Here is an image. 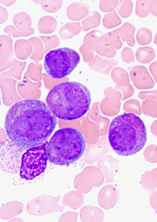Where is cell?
Wrapping results in <instances>:
<instances>
[{
  "mask_svg": "<svg viewBox=\"0 0 157 222\" xmlns=\"http://www.w3.org/2000/svg\"><path fill=\"white\" fill-rule=\"evenodd\" d=\"M141 108L145 115L157 117V101L155 100L150 98L146 99L142 103Z\"/></svg>",
  "mask_w": 157,
  "mask_h": 222,
  "instance_id": "obj_17",
  "label": "cell"
},
{
  "mask_svg": "<svg viewBox=\"0 0 157 222\" xmlns=\"http://www.w3.org/2000/svg\"><path fill=\"white\" fill-rule=\"evenodd\" d=\"M48 142L31 148L22 155L20 176L22 178L31 180L40 175L45 169L48 157L46 147Z\"/></svg>",
  "mask_w": 157,
  "mask_h": 222,
  "instance_id": "obj_6",
  "label": "cell"
},
{
  "mask_svg": "<svg viewBox=\"0 0 157 222\" xmlns=\"http://www.w3.org/2000/svg\"><path fill=\"white\" fill-rule=\"evenodd\" d=\"M36 4L41 5L45 11L54 13L58 11L62 4V0H33Z\"/></svg>",
  "mask_w": 157,
  "mask_h": 222,
  "instance_id": "obj_20",
  "label": "cell"
},
{
  "mask_svg": "<svg viewBox=\"0 0 157 222\" xmlns=\"http://www.w3.org/2000/svg\"><path fill=\"white\" fill-rule=\"evenodd\" d=\"M79 54L67 48L51 50L45 55L44 68L48 74L55 79L62 78L69 75L80 62Z\"/></svg>",
  "mask_w": 157,
  "mask_h": 222,
  "instance_id": "obj_5",
  "label": "cell"
},
{
  "mask_svg": "<svg viewBox=\"0 0 157 222\" xmlns=\"http://www.w3.org/2000/svg\"><path fill=\"white\" fill-rule=\"evenodd\" d=\"M57 26L56 20L53 17L47 16L42 18L39 21L38 27L40 33H51L54 32Z\"/></svg>",
  "mask_w": 157,
  "mask_h": 222,
  "instance_id": "obj_13",
  "label": "cell"
},
{
  "mask_svg": "<svg viewBox=\"0 0 157 222\" xmlns=\"http://www.w3.org/2000/svg\"><path fill=\"white\" fill-rule=\"evenodd\" d=\"M16 2V0H0V2L6 6H10Z\"/></svg>",
  "mask_w": 157,
  "mask_h": 222,
  "instance_id": "obj_36",
  "label": "cell"
},
{
  "mask_svg": "<svg viewBox=\"0 0 157 222\" xmlns=\"http://www.w3.org/2000/svg\"><path fill=\"white\" fill-rule=\"evenodd\" d=\"M13 22L16 28L21 32L29 31L31 29L32 21L30 16L25 12L19 13L14 17Z\"/></svg>",
  "mask_w": 157,
  "mask_h": 222,
  "instance_id": "obj_12",
  "label": "cell"
},
{
  "mask_svg": "<svg viewBox=\"0 0 157 222\" xmlns=\"http://www.w3.org/2000/svg\"><path fill=\"white\" fill-rule=\"evenodd\" d=\"M121 58L124 61L127 63H130L134 60V56L133 52L130 48L124 47L121 53Z\"/></svg>",
  "mask_w": 157,
  "mask_h": 222,
  "instance_id": "obj_28",
  "label": "cell"
},
{
  "mask_svg": "<svg viewBox=\"0 0 157 222\" xmlns=\"http://www.w3.org/2000/svg\"><path fill=\"white\" fill-rule=\"evenodd\" d=\"M57 120L45 103L40 100L18 101L9 109L5 127L9 138L17 146H40L54 130Z\"/></svg>",
  "mask_w": 157,
  "mask_h": 222,
  "instance_id": "obj_1",
  "label": "cell"
},
{
  "mask_svg": "<svg viewBox=\"0 0 157 222\" xmlns=\"http://www.w3.org/2000/svg\"><path fill=\"white\" fill-rule=\"evenodd\" d=\"M153 6L150 12L153 16L157 17V0H153Z\"/></svg>",
  "mask_w": 157,
  "mask_h": 222,
  "instance_id": "obj_35",
  "label": "cell"
},
{
  "mask_svg": "<svg viewBox=\"0 0 157 222\" xmlns=\"http://www.w3.org/2000/svg\"><path fill=\"white\" fill-rule=\"evenodd\" d=\"M150 130L152 134L157 137V120L154 121L151 124Z\"/></svg>",
  "mask_w": 157,
  "mask_h": 222,
  "instance_id": "obj_34",
  "label": "cell"
},
{
  "mask_svg": "<svg viewBox=\"0 0 157 222\" xmlns=\"http://www.w3.org/2000/svg\"><path fill=\"white\" fill-rule=\"evenodd\" d=\"M118 2V0H100L99 8L103 12H112L117 6Z\"/></svg>",
  "mask_w": 157,
  "mask_h": 222,
  "instance_id": "obj_27",
  "label": "cell"
},
{
  "mask_svg": "<svg viewBox=\"0 0 157 222\" xmlns=\"http://www.w3.org/2000/svg\"><path fill=\"white\" fill-rule=\"evenodd\" d=\"M136 37L137 41L140 45L144 46L148 45L152 41V32L149 29L141 28L137 32Z\"/></svg>",
  "mask_w": 157,
  "mask_h": 222,
  "instance_id": "obj_21",
  "label": "cell"
},
{
  "mask_svg": "<svg viewBox=\"0 0 157 222\" xmlns=\"http://www.w3.org/2000/svg\"><path fill=\"white\" fill-rule=\"evenodd\" d=\"M130 75L134 85L138 89H147L155 86V82L147 69L144 66L134 67L130 71Z\"/></svg>",
  "mask_w": 157,
  "mask_h": 222,
  "instance_id": "obj_8",
  "label": "cell"
},
{
  "mask_svg": "<svg viewBox=\"0 0 157 222\" xmlns=\"http://www.w3.org/2000/svg\"><path fill=\"white\" fill-rule=\"evenodd\" d=\"M156 89H157V88H156Z\"/></svg>",
  "mask_w": 157,
  "mask_h": 222,
  "instance_id": "obj_39",
  "label": "cell"
},
{
  "mask_svg": "<svg viewBox=\"0 0 157 222\" xmlns=\"http://www.w3.org/2000/svg\"><path fill=\"white\" fill-rule=\"evenodd\" d=\"M133 7V4L131 0H120L116 9L120 16L126 18L131 14Z\"/></svg>",
  "mask_w": 157,
  "mask_h": 222,
  "instance_id": "obj_22",
  "label": "cell"
},
{
  "mask_svg": "<svg viewBox=\"0 0 157 222\" xmlns=\"http://www.w3.org/2000/svg\"><path fill=\"white\" fill-rule=\"evenodd\" d=\"M89 11V7L87 4L75 2L68 6L67 14L70 19L74 21H79L88 15Z\"/></svg>",
  "mask_w": 157,
  "mask_h": 222,
  "instance_id": "obj_9",
  "label": "cell"
},
{
  "mask_svg": "<svg viewBox=\"0 0 157 222\" xmlns=\"http://www.w3.org/2000/svg\"><path fill=\"white\" fill-rule=\"evenodd\" d=\"M108 136L110 144L116 154L122 156L131 155L145 146L146 128L139 117L132 113H124L112 120Z\"/></svg>",
  "mask_w": 157,
  "mask_h": 222,
  "instance_id": "obj_3",
  "label": "cell"
},
{
  "mask_svg": "<svg viewBox=\"0 0 157 222\" xmlns=\"http://www.w3.org/2000/svg\"><path fill=\"white\" fill-rule=\"evenodd\" d=\"M138 97L142 100L150 98L157 101V90L140 92L139 93Z\"/></svg>",
  "mask_w": 157,
  "mask_h": 222,
  "instance_id": "obj_30",
  "label": "cell"
},
{
  "mask_svg": "<svg viewBox=\"0 0 157 222\" xmlns=\"http://www.w3.org/2000/svg\"><path fill=\"white\" fill-rule=\"evenodd\" d=\"M86 147L81 133L72 128L66 127L56 131L46 147L50 162L59 166H68L78 160Z\"/></svg>",
  "mask_w": 157,
  "mask_h": 222,
  "instance_id": "obj_4",
  "label": "cell"
},
{
  "mask_svg": "<svg viewBox=\"0 0 157 222\" xmlns=\"http://www.w3.org/2000/svg\"><path fill=\"white\" fill-rule=\"evenodd\" d=\"M149 201L152 208L157 212V191L151 195Z\"/></svg>",
  "mask_w": 157,
  "mask_h": 222,
  "instance_id": "obj_32",
  "label": "cell"
},
{
  "mask_svg": "<svg viewBox=\"0 0 157 222\" xmlns=\"http://www.w3.org/2000/svg\"><path fill=\"white\" fill-rule=\"evenodd\" d=\"M40 38L44 42V49L46 52L57 46L60 44L59 39L56 34L49 36H41Z\"/></svg>",
  "mask_w": 157,
  "mask_h": 222,
  "instance_id": "obj_23",
  "label": "cell"
},
{
  "mask_svg": "<svg viewBox=\"0 0 157 222\" xmlns=\"http://www.w3.org/2000/svg\"><path fill=\"white\" fill-rule=\"evenodd\" d=\"M82 29L79 22L70 21L64 25L59 31V36L62 39H69L79 33Z\"/></svg>",
  "mask_w": 157,
  "mask_h": 222,
  "instance_id": "obj_11",
  "label": "cell"
},
{
  "mask_svg": "<svg viewBox=\"0 0 157 222\" xmlns=\"http://www.w3.org/2000/svg\"><path fill=\"white\" fill-rule=\"evenodd\" d=\"M116 30L123 41L126 42L131 47L134 46L136 41L134 35L136 28L133 25L125 22Z\"/></svg>",
  "mask_w": 157,
  "mask_h": 222,
  "instance_id": "obj_10",
  "label": "cell"
},
{
  "mask_svg": "<svg viewBox=\"0 0 157 222\" xmlns=\"http://www.w3.org/2000/svg\"><path fill=\"white\" fill-rule=\"evenodd\" d=\"M108 195H105L108 197H105V200H106L107 199V201L108 202L109 201V200H110L112 199V195H109V192H108Z\"/></svg>",
  "mask_w": 157,
  "mask_h": 222,
  "instance_id": "obj_37",
  "label": "cell"
},
{
  "mask_svg": "<svg viewBox=\"0 0 157 222\" xmlns=\"http://www.w3.org/2000/svg\"><path fill=\"white\" fill-rule=\"evenodd\" d=\"M154 43L157 46V33L156 34L154 37Z\"/></svg>",
  "mask_w": 157,
  "mask_h": 222,
  "instance_id": "obj_38",
  "label": "cell"
},
{
  "mask_svg": "<svg viewBox=\"0 0 157 222\" xmlns=\"http://www.w3.org/2000/svg\"><path fill=\"white\" fill-rule=\"evenodd\" d=\"M117 64V61L114 60H104L96 55L93 61L89 65L90 68L93 69H108L116 65Z\"/></svg>",
  "mask_w": 157,
  "mask_h": 222,
  "instance_id": "obj_19",
  "label": "cell"
},
{
  "mask_svg": "<svg viewBox=\"0 0 157 222\" xmlns=\"http://www.w3.org/2000/svg\"><path fill=\"white\" fill-rule=\"evenodd\" d=\"M125 111L128 112L134 113L138 115L142 114L140 103L137 100L132 99L125 103Z\"/></svg>",
  "mask_w": 157,
  "mask_h": 222,
  "instance_id": "obj_25",
  "label": "cell"
},
{
  "mask_svg": "<svg viewBox=\"0 0 157 222\" xmlns=\"http://www.w3.org/2000/svg\"><path fill=\"white\" fill-rule=\"evenodd\" d=\"M144 159L148 162L155 163L157 162V146L151 144L148 146L144 152Z\"/></svg>",
  "mask_w": 157,
  "mask_h": 222,
  "instance_id": "obj_24",
  "label": "cell"
},
{
  "mask_svg": "<svg viewBox=\"0 0 157 222\" xmlns=\"http://www.w3.org/2000/svg\"><path fill=\"white\" fill-rule=\"evenodd\" d=\"M155 55L154 50L149 46L139 48L136 52L137 60L143 64H147L155 58Z\"/></svg>",
  "mask_w": 157,
  "mask_h": 222,
  "instance_id": "obj_14",
  "label": "cell"
},
{
  "mask_svg": "<svg viewBox=\"0 0 157 222\" xmlns=\"http://www.w3.org/2000/svg\"><path fill=\"white\" fill-rule=\"evenodd\" d=\"M121 19L115 10L105 14L103 18V25L108 29L116 27L121 24Z\"/></svg>",
  "mask_w": 157,
  "mask_h": 222,
  "instance_id": "obj_18",
  "label": "cell"
},
{
  "mask_svg": "<svg viewBox=\"0 0 157 222\" xmlns=\"http://www.w3.org/2000/svg\"><path fill=\"white\" fill-rule=\"evenodd\" d=\"M5 33L9 34L14 37L21 36L26 37L30 36L34 33V29L31 27V29L26 32H21L17 30L12 25L6 26L4 29Z\"/></svg>",
  "mask_w": 157,
  "mask_h": 222,
  "instance_id": "obj_26",
  "label": "cell"
},
{
  "mask_svg": "<svg viewBox=\"0 0 157 222\" xmlns=\"http://www.w3.org/2000/svg\"><path fill=\"white\" fill-rule=\"evenodd\" d=\"M149 70L153 79L157 84V60L150 65Z\"/></svg>",
  "mask_w": 157,
  "mask_h": 222,
  "instance_id": "obj_33",
  "label": "cell"
},
{
  "mask_svg": "<svg viewBox=\"0 0 157 222\" xmlns=\"http://www.w3.org/2000/svg\"><path fill=\"white\" fill-rule=\"evenodd\" d=\"M149 178L151 183L156 188L157 187V167L149 171Z\"/></svg>",
  "mask_w": 157,
  "mask_h": 222,
  "instance_id": "obj_31",
  "label": "cell"
},
{
  "mask_svg": "<svg viewBox=\"0 0 157 222\" xmlns=\"http://www.w3.org/2000/svg\"><path fill=\"white\" fill-rule=\"evenodd\" d=\"M101 19V16L99 12L96 11L90 12L82 21V29L86 31L98 27L100 24Z\"/></svg>",
  "mask_w": 157,
  "mask_h": 222,
  "instance_id": "obj_15",
  "label": "cell"
},
{
  "mask_svg": "<svg viewBox=\"0 0 157 222\" xmlns=\"http://www.w3.org/2000/svg\"><path fill=\"white\" fill-rule=\"evenodd\" d=\"M47 106L56 117L71 120L80 118L89 110L91 104L90 92L84 85L76 82L57 84L48 93Z\"/></svg>",
  "mask_w": 157,
  "mask_h": 222,
  "instance_id": "obj_2",
  "label": "cell"
},
{
  "mask_svg": "<svg viewBox=\"0 0 157 222\" xmlns=\"http://www.w3.org/2000/svg\"><path fill=\"white\" fill-rule=\"evenodd\" d=\"M135 13L138 17L144 18L147 16L151 10L153 0H136Z\"/></svg>",
  "mask_w": 157,
  "mask_h": 222,
  "instance_id": "obj_16",
  "label": "cell"
},
{
  "mask_svg": "<svg viewBox=\"0 0 157 222\" xmlns=\"http://www.w3.org/2000/svg\"><path fill=\"white\" fill-rule=\"evenodd\" d=\"M122 43L116 29L104 34L97 38L95 43L97 51L101 55L112 57L116 53L115 49L121 48Z\"/></svg>",
  "mask_w": 157,
  "mask_h": 222,
  "instance_id": "obj_7",
  "label": "cell"
},
{
  "mask_svg": "<svg viewBox=\"0 0 157 222\" xmlns=\"http://www.w3.org/2000/svg\"><path fill=\"white\" fill-rule=\"evenodd\" d=\"M141 182L143 187L148 190H152L156 187L151 183L149 178V171L145 172L142 176Z\"/></svg>",
  "mask_w": 157,
  "mask_h": 222,
  "instance_id": "obj_29",
  "label": "cell"
}]
</instances>
